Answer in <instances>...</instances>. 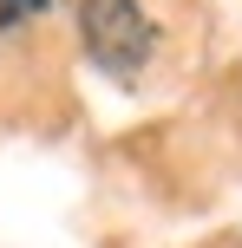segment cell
<instances>
[{
	"instance_id": "cell-1",
	"label": "cell",
	"mask_w": 242,
	"mask_h": 248,
	"mask_svg": "<svg viewBox=\"0 0 242 248\" xmlns=\"http://www.w3.org/2000/svg\"><path fill=\"white\" fill-rule=\"evenodd\" d=\"M79 33H85V52L118 78L144 72L151 59V20L138 0H79Z\"/></svg>"
},
{
	"instance_id": "cell-2",
	"label": "cell",
	"mask_w": 242,
	"mask_h": 248,
	"mask_svg": "<svg viewBox=\"0 0 242 248\" xmlns=\"http://www.w3.org/2000/svg\"><path fill=\"white\" fill-rule=\"evenodd\" d=\"M46 0H0V26H20L26 13H39Z\"/></svg>"
}]
</instances>
